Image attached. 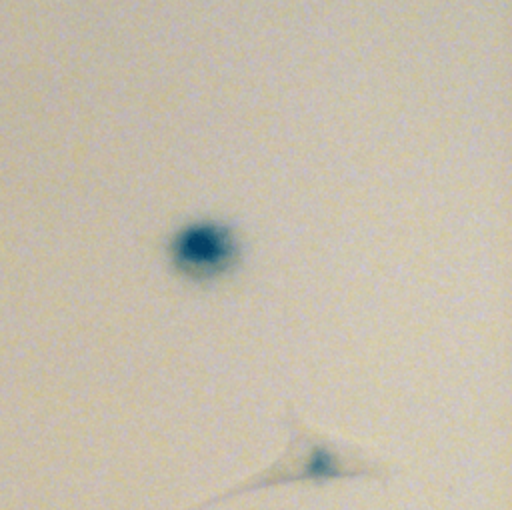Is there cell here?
Segmentation results:
<instances>
[{
	"label": "cell",
	"mask_w": 512,
	"mask_h": 510,
	"mask_svg": "<svg viewBox=\"0 0 512 510\" xmlns=\"http://www.w3.org/2000/svg\"><path fill=\"white\" fill-rule=\"evenodd\" d=\"M170 258L174 268L188 278L210 280L236 264L238 242L228 224L194 222L172 238Z\"/></svg>",
	"instance_id": "obj_1"
}]
</instances>
